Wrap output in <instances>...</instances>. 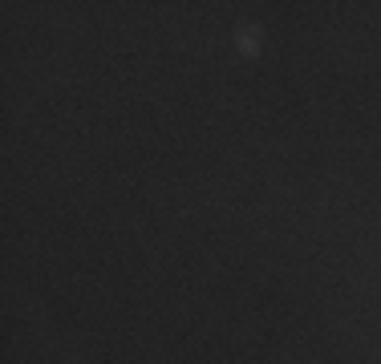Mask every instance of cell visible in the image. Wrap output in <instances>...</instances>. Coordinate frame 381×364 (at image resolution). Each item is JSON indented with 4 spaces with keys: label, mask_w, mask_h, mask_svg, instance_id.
I'll return each instance as SVG.
<instances>
[{
    "label": "cell",
    "mask_w": 381,
    "mask_h": 364,
    "mask_svg": "<svg viewBox=\"0 0 381 364\" xmlns=\"http://www.w3.org/2000/svg\"><path fill=\"white\" fill-rule=\"evenodd\" d=\"M236 49H240L243 57L260 53V49H264V33H260V25H243L240 33H236Z\"/></svg>",
    "instance_id": "cell-1"
}]
</instances>
